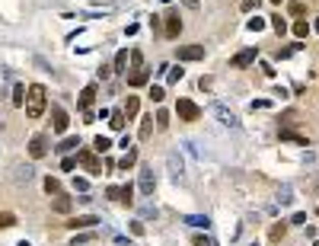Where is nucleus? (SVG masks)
I'll return each mask as SVG.
<instances>
[{
	"label": "nucleus",
	"instance_id": "7",
	"mask_svg": "<svg viewBox=\"0 0 319 246\" xmlns=\"http://www.w3.org/2000/svg\"><path fill=\"white\" fill-rule=\"evenodd\" d=\"M137 185H140V195H153V189H157V176H153L150 167H140V179H137Z\"/></svg>",
	"mask_w": 319,
	"mask_h": 246
},
{
	"label": "nucleus",
	"instance_id": "53",
	"mask_svg": "<svg viewBox=\"0 0 319 246\" xmlns=\"http://www.w3.org/2000/svg\"><path fill=\"white\" fill-rule=\"evenodd\" d=\"M313 246H319V240H316V243H313Z\"/></svg>",
	"mask_w": 319,
	"mask_h": 246
},
{
	"label": "nucleus",
	"instance_id": "13",
	"mask_svg": "<svg viewBox=\"0 0 319 246\" xmlns=\"http://www.w3.org/2000/svg\"><path fill=\"white\" fill-rule=\"evenodd\" d=\"M255 58H258V51H255V48H246V51H240V54H236L233 61H230V67H249V64L255 61Z\"/></svg>",
	"mask_w": 319,
	"mask_h": 246
},
{
	"label": "nucleus",
	"instance_id": "38",
	"mask_svg": "<svg viewBox=\"0 0 319 246\" xmlns=\"http://www.w3.org/2000/svg\"><path fill=\"white\" fill-rule=\"evenodd\" d=\"M163 96H166V93H163V87H150V99H153V102H163Z\"/></svg>",
	"mask_w": 319,
	"mask_h": 246
},
{
	"label": "nucleus",
	"instance_id": "15",
	"mask_svg": "<svg viewBox=\"0 0 319 246\" xmlns=\"http://www.w3.org/2000/svg\"><path fill=\"white\" fill-rule=\"evenodd\" d=\"M147 80H150V70L147 67H140V70H131V77H128V87H144L147 84Z\"/></svg>",
	"mask_w": 319,
	"mask_h": 246
},
{
	"label": "nucleus",
	"instance_id": "24",
	"mask_svg": "<svg viewBox=\"0 0 319 246\" xmlns=\"http://www.w3.org/2000/svg\"><path fill=\"white\" fill-rule=\"evenodd\" d=\"M294 35H297V39H306V35H310V22L297 19V22H294Z\"/></svg>",
	"mask_w": 319,
	"mask_h": 246
},
{
	"label": "nucleus",
	"instance_id": "8",
	"mask_svg": "<svg viewBox=\"0 0 319 246\" xmlns=\"http://www.w3.org/2000/svg\"><path fill=\"white\" fill-rule=\"evenodd\" d=\"M67 125H70L67 112L61 109V105H51V128H54V134H64V131H67Z\"/></svg>",
	"mask_w": 319,
	"mask_h": 246
},
{
	"label": "nucleus",
	"instance_id": "37",
	"mask_svg": "<svg viewBox=\"0 0 319 246\" xmlns=\"http://www.w3.org/2000/svg\"><path fill=\"white\" fill-rule=\"evenodd\" d=\"M258 4H262V0H243L240 10H243V13H252V10H258Z\"/></svg>",
	"mask_w": 319,
	"mask_h": 246
},
{
	"label": "nucleus",
	"instance_id": "28",
	"mask_svg": "<svg viewBox=\"0 0 319 246\" xmlns=\"http://www.w3.org/2000/svg\"><path fill=\"white\" fill-rule=\"evenodd\" d=\"M16 224V214H10V211H0V230L4 227H13Z\"/></svg>",
	"mask_w": 319,
	"mask_h": 246
},
{
	"label": "nucleus",
	"instance_id": "46",
	"mask_svg": "<svg viewBox=\"0 0 319 246\" xmlns=\"http://www.w3.org/2000/svg\"><path fill=\"white\" fill-rule=\"evenodd\" d=\"M249 109H252V112H255V109H268V99H255Z\"/></svg>",
	"mask_w": 319,
	"mask_h": 246
},
{
	"label": "nucleus",
	"instance_id": "35",
	"mask_svg": "<svg viewBox=\"0 0 319 246\" xmlns=\"http://www.w3.org/2000/svg\"><path fill=\"white\" fill-rule=\"evenodd\" d=\"M271 26H275V32H278V35H284V32H287V22L281 19V16H271Z\"/></svg>",
	"mask_w": 319,
	"mask_h": 246
},
{
	"label": "nucleus",
	"instance_id": "54",
	"mask_svg": "<svg viewBox=\"0 0 319 246\" xmlns=\"http://www.w3.org/2000/svg\"><path fill=\"white\" fill-rule=\"evenodd\" d=\"M316 214H319V208H316Z\"/></svg>",
	"mask_w": 319,
	"mask_h": 246
},
{
	"label": "nucleus",
	"instance_id": "33",
	"mask_svg": "<svg viewBox=\"0 0 319 246\" xmlns=\"http://www.w3.org/2000/svg\"><path fill=\"white\" fill-rule=\"evenodd\" d=\"M246 29H249V32H258V29H265V19H262V16H252L249 22H246Z\"/></svg>",
	"mask_w": 319,
	"mask_h": 246
},
{
	"label": "nucleus",
	"instance_id": "1",
	"mask_svg": "<svg viewBox=\"0 0 319 246\" xmlns=\"http://www.w3.org/2000/svg\"><path fill=\"white\" fill-rule=\"evenodd\" d=\"M45 109H48V90H45L42 84H32L26 90V115L35 122V119H42Z\"/></svg>",
	"mask_w": 319,
	"mask_h": 246
},
{
	"label": "nucleus",
	"instance_id": "49",
	"mask_svg": "<svg viewBox=\"0 0 319 246\" xmlns=\"http://www.w3.org/2000/svg\"><path fill=\"white\" fill-rule=\"evenodd\" d=\"M115 243H118V246H131V243H128V240H125V237H118V240H115Z\"/></svg>",
	"mask_w": 319,
	"mask_h": 246
},
{
	"label": "nucleus",
	"instance_id": "47",
	"mask_svg": "<svg viewBox=\"0 0 319 246\" xmlns=\"http://www.w3.org/2000/svg\"><path fill=\"white\" fill-rule=\"evenodd\" d=\"M291 224H306V214H303V211H297V214H294V221H291Z\"/></svg>",
	"mask_w": 319,
	"mask_h": 246
},
{
	"label": "nucleus",
	"instance_id": "4",
	"mask_svg": "<svg viewBox=\"0 0 319 246\" xmlns=\"http://www.w3.org/2000/svg\"><path fill=\"white\" fill-rule=\"evenodd\" d=\"M105 195H109L112 198V202H122V205H131L134 202V185L131 182H128V185H109V189H105Z\"/></svg>",
	"mask_w": 319,
	"mask_h": 246
},
{
	"label": "nucleus",
	"instance_id": "22",
	"mask_svg": "<svg viewBox=\"0 0 319 246\" xmlns=\"http://www.w3.org/2000/svg\"><path fill=\"white\" fill-rule=\"evenodd\" d=\"M284 233H287V224H284V221H281V224H271V230H268V237H271V243H278L281 237H284Z\"/></svg>",
	"mask_w": 319,
	"mask_h": 246
},
{
	"label": "nucleus",
	"instance_id": "45",
	"mask_svg": "<svg viewBox=\"0 0 319 246\" xmlns=\"http://www.w3.org/2000/svg\"><path fill=\"white\" fill-rule=\"evenodd\" d=\"M131 233H134V237H144V224H140V221H134V224H131Z\"/></svg>",
	"mask_w": 319,
	"mask_h": 246
},
{
	"label": "nucleus",
	"instance_id": "44",
	"mask_svg": "<svg viewBox=\"0 0 319 246\" xmlns=\"http://www.w3.org/2000/svg\"><path fill=\"white\" fill-rule=\"evenodd\" d=\"M140 214H144V217H157V214H160V211H157V208H153V205H144V211H140Z\"/></svg>",
	"mask_w": 319,
	"mask_h": 246
},
{
	"label": "nucleus",
	"instance_id": "21",
	"mask_svg": "<svg viewBox=\"0 0 319 246\" xmlns=\"http://www.w3.org/2000/svg\"><path fill=\"white\" fill-rule=\"evenodd\" d=\"M153 134V115H147V119H140V131H137V138L140 141H147Z\"/></svg>",
	"mask_w": 319,
	"mask_h": 246
},
{
	"label": "nucleus",
	"instance_id": "19",
	"mask_svg": "<svg viewBox=\"0 0 319 246\" xmlns=\"http://www.w3.org/2000/svg\"><path fill=\"white\" fill-rule=\"evenodd\" d=\"M70 208H74V202H70L67 195H57L54 198V211H57V214H70Z\"/></svg>",
	"mask_w": 319,
	"mask_h": 246
},
{
	"label": "nucleus",
	"instance_id": "43",
	"mask_svg": "<svg viewBox=\"0 0 319 246\" xmlns=\"http://www.w3.org/2000/svg\"><path fill=\"white\" fill-rule=\"evenodd\" d=\"M74 189L86 195V189H90V182H86V179H74Z\"/></svg>",
	"mask_w": 319,
	"mask_h": 246
},
{
	"label": "nucleus",
	"instance_id": "39",
	"mask_svg": "<svg viewBox=\"0 0 319 246\" xmlns=\"http://www.w3.org/2000/svg\"><path fill=\"white\" fill-rule=\"evenodd\" d=\"M93 237H96V233H80V237H74V246H86Z\"/></svg>",
	"mask_w": 319,
	"mask_h": 246
},
{
	"label": "nucleus",
	"instance_id": "40",
	"mask_svg": "<svg viewBox=\"0 0 319 246\" xmlns=\"http://www.w3.org/2000/svg\"><path fill=\"white\" fill-rule=\"evenodd\" d=\"M166 125H169V112L160 109V112H157V128H166Z\"/></svg>",
	"mask_w": 319,
	"mask_h": 246
},
{
	"label": "nucleus",
	"instance_id": "14",
	"mask_svg": "<svg viewBox=\"0 0 319 246\" xmlns=\"http://www.w3.org/2000/svg\"><path fill=\"white\" fill-rule=\"evenodd\" d=\"M182 224L198 227V230H208V227H211V217H208V214H185V217H182Z\"/></svg>",
	"mask_w": 319,
	"mask_h": 246
},
{
	"label": "nucleus",
	"instance_id": "16",
	"mask_svg": "<svg viewBox=\"0 0 319 246\" xmlns=\"http://www.w3.org/2000/svg\"><path fill=\"white\" fill-rule=\"evenodd\" d=\"M109 125H112V131H125V125H128L125 112H122V109H115V112L109 115Z\"/></svg>",
	"mask_w": 319,
	"mask_h": 246
},
{
	"label": "nucleus",
	"instance_id": "50",
	"mask_svg": "<svg viewBox=\"0 0 319 246\" xmlns=\"http://www.w3.org/2000/svg\"><path fill=\"white\" fill-rule=\"evenodd\" d=\"M313 29H316V32H319V16H316V22H313Z\"/></svg>",
	"mask_w": 319,
	"mask_h": 246
},
{
	"label": "nucleus",
	"instance_id": "26",
	"mask_svg": "<svg viewBox=\"0 0 319 246\" xmlns=\"http://www.w3.org/2000/svg\"><path fill=\"white\" fill-rule=\"evenodd\" d=\"M192 246H217V243L211 240L208 233H195V237H192Z\"/></svg>",
	"mask_w": 319,
	"mask_h": 246
},
{
	"label": "nucleus",
	"instance_id": "17",
	"mask_svg": "<svg viewBox=\"0 0 319 246\" xmlns=\"http://www.w3.org/2000/svg\"><path fill=\"white\" fill-rule=\"evenodd\" d=\"M281 141H297L300 147H310V138H306V134H297V131H291V128H284V131H281Z\"/></svg>",
	"mask_w": 319,
	"mask_h": 246
},
{
	"label": "nucleus",
	"instance_id": "6",
	"mask_svg": "<svg viewBox=\"0 0 319 246\" xmlns=\"http://www.w3.org/2000/svg\"><path fill=\"white\" fill-rule=\"evenodd\" d=\"M99 224V217L96 214H74V217H67V224L70 230H90V227H96Z\"/></svg>",
	"mask_w": 319,
	"mask_h": 246
},
{
	"label": "nucleus",
	"instance_id": "29",
	"mask_svg": "<svg viewBox=\"0 0 319 246\" xmlns=\"http://www.w3.org/2000/svg\"><path fill=\"white\" fill-rule=\"evenodd\" d=\"M169 170H172V176H176V179L182 176V160L176 157V154H169Z\"/></svg>",
	"mask_w": 319,
	"mask_h": 246
},
{
	"label": "nucleus",
	"instance_id": "41",
	"mask_svg": "<svg viewBox=\"0 0 319 246\" xmlns=\"http://www.w3.org/2000/svg\"><path fill=\"white\" fill-rule=\"evenodd\" d=\"M287 10H291V13H294V16H303V10H306V7L300 4V0H294V4H291Z\"/></svg>",
	"mask_w": 319,
	"mask_h": 246
},
{
	"label": "nucleus",
	"instance_id": "9",
	"mask_svg": "<svg viewBox=\"0 0 319 246\" xmlns=\"http://www.w3.org/2000/svg\"><path fill=\"white\" fill-rule=\"evenodd\" d=\"M45 154H48V138H45V134H35V138L29 141V157H32V160H42Z\"/></svg>",
	"mask_w": 319,
	"mask_h": 246
},
{
	"label": "nucleus",
	"instance_id": "52",
	"mask_svg": "<svg viewBox=\"0 0 319 246\" xmlns=\"http://www.w3.org/2000/svg\"><path fill=\"white\" fill-rule=\"evenodd\" d=\"M16 246H29V243H26V240H22V243H16Z\"/></svg>",
	"mask_w": 319,
	"mask_h": 246
},
{
	"label": "nucleus",
	"instance_id": "36",
	"mask_svg": "<svg viewBox=\"0 0 319 246\" xmlns=\"http://www.w3.org/2000/svg\"><path fill=\"white\" fill-rule=\"evenodd\" d=\"M128 67V51H118L115 54V70H125Z\"/></svg>",
	"mask_w": 319,
	"mask_h": 246
},
{
	"label": "nucleus",
	"instance_id": "42",
	"mask_svg": "<svg viewBox=\"0 0 319 246\" xmlns=\"http://www.w3.org/2000/svg\"><path fill=\"white\" fill-rule=\"evenodd\" d=\"M74 167H77V160H74V157H64V160H61V170H64V173H70Z\"/></svg>",
	"mask_w": 319,
	"mask_h": 246
},
{
	"label": "nucleus",
	"instance_id": "31",
	"mask_svg": "<svg viewBox=\"0 0 319 246\" xmlns=\"http://www.w3.org/2000/svg\"><path fill=\"white\" fill-rule=\"evenodd\" d=\"M22 102H26V87L16 84V90H13V105H22Z\"/></svg>",
	"mask_w": 319,
	"mask_h": 246
},
{
	"label": "nucleus",
	"instance_id": "3",
	"mask_svg": "<svg viewBox=\"0 0 319 246\" xmlns=\"http://www.w3.org/2000/svg\"><path fill=\"white\" fill-rule=\"evenodd\" d=\"M77 163H80L86 173H93V176L102 173V163H99V157L93 154V150H77Z\"/></svg>",
	"mask_w": 319,
	"mask_h": 246
},
{
	"label": "nucleus",
	"instance_id": "34",
	"mask_svg": "<svg viewBox=\"0 0 319 246\" xmlns=\"http://www.w3.org/2000/svg\"><path fill=\"white\" fill-rule=\"evenodd\" d=\"M140 67H144V54L134 48V51H131V70H140Z\"/></svg>",
	"mask_w": 319,
	"mask_h": 246
},
{
	"label": "nucleus",
	"instance_id": "30",
	"mask_svg": "<svg viewBox=\"0 0 319 246\" xmlns=\"http://www.w3.org/2000/svg\"><path fill=\"white\" fill-rule=\"evenodd\" d=\"M166 74H169V84H179L185 70H182V64H176V67H169V70H166Z\"/></svg>",
	"mask_w": 319,
	"mask_h": 246
},
{
	"label": "nucleus",
	"instance_id": "2",
	"mask_svg": "<svg viewBox=\"0 0 319 246\" xmlns=\"http://www.w3.org/2000/svg\"><path fill=\"white\" fill-rule=\"evenodd\" d=\"M211 115H217V122L227 125V128H240V119H236V115H233L223 102H211Z\"/></svg>",
	"mask_w": 319,
	"mask_h": 246
},
{
	"label": "nucleus",
	"instance_id": "32",
	"mask_svg": "<svg viewBox=\"0 0 319 246\" xmlns=\"http://www.w3.org/2000/svg\"><path fill=\"white\" fill-rule=\"evenodd\" d=\"M291 195H294V189H291V185H281V192H278V202H281V205H287V202H294V198H291Z\"/></svg>",
	"mask_w": 319,
	"mask_h": 246
},
{
	"label": "nucleus",
	"instance_id": "12",
	"mask_svg": "<svg viewBox=\"0 0 319 246\" xmlns=\"http://www.w3.org/2000/svg\"><path fill=\"white\" fill-rule=\"evenodd\" d=\"M96 93H99V87H96V84L83 87V93H80V109H83V112H90V109H93V102H96Z\"/></svg>",
	"mask_w": 319,
	"mask_h": 246
},
{
	"label": "nucleus",
	"instance_id": "18",
	"mask_svg": "<svg viewBox=\"0 0 319 246\" xmlns=\"http://www.w3.org/2000/svg\"><path fill=\"white\" fill-rule=\"evenodd\" d=\"M134 163H137V147H128V150H125V157L118 160V167L128 170V167H134Z\"/></svg>",
	"mask_w": 319,
	"mask_h": 246
},
{
	"label": "nucleus",
	"instance_id": "10",
	"mask_svg": "<svg viewBox=\"0 0 319 246\" xmlns=\"http://www.w3.org/2000/svg\"><path fill=\"white\" fill-rule=\"evenodd\" d=\"M205 58V45H182L179 48V61H201Z\"/></svg>",
	"mask_w": 319,
	"mask_h": 246
},
{
	"label": "nucleus",
	"instance_id": "20",
	"mask_svg": "<svg viewBox=\"0 0 319 246\" xmlns=\"http://www.w3.org/2000/svg\"><path fill=\"white\" fill-rule=\"evenodd\" d=\"M137 109H140V99L137 96H128V102H125V119H134V115H137Z\"/></svg>",
	"mask_w": 319,
	"mask_h": 246
},
{
	"label": "nucleus",
	"instance_id": "51",
	"mask_svg": "<svg viewBox=\"0 0 319 246\" xmlns=\"http://www.w3.org/2000/svg\"><path fill=\"white\" fill-rule=\"evenodd\" d=\"M271 4H275V7H281V0H271Z\"/></svg>",
	"mask_w": 319,
	"mask_h": 246
},
{
	"label": "nucleus",
	"instance_id": "11",
	"mask_svg": "<svg viewBox=\"0 0 319 246\" xmlns=\"http://www.w3.org/2000/svg\"><path fill=\"white\" fill-rule=\"evenodd\" d=\"M163 19H166V39H176V35L182 32V19H179V13H176V10H169Z\"/></svg>",
	"mask_w": 319,
	"mask_h": 246
},
{
	"label": "nucleus",
	"instance_id": "27",
	"mask_svg": "<svg viewBox=\"0 0 319 246\" xmlns=\"http://www.w3.org/2000/svg\"><path fill=\"white\" fill-rule=\"evenodd\" d=\"M109 147H112V141H109V138H102V134H99L96 141H93V150H99V154H105Z\"/></svg>",
	"mask_w": 319,
	"mask_h": 246
},
{
	"label": "nucleus",
	"instance_id": "23",
	"mask_svg": "<svg viewBox=\"0 0 319 246\" xmlns=\"http://www.w3.org/2000/svg\"><path fill=\"white\" fill-rule=\"evenodd\" d=\"M80 147V138H64L61 144H57V150H61V154H70V150H77Z\"/></svg>",
	"mask_w": 319,
	"mask_h": 246
},
{
	"label": "nucleus",
	"instance_id": "5",
	"mask_svg": "<svg viewBox=\"0 0 319 246\" xmlns=\"http://www.w3.org/2000/svg\"><path fill=\"white\" fill-rule=\"evenodd\" d=\"M176 112H179L182 122H198V119H201V109H198L192 99H179V102H176Z\"/></svg>",
	"mask_w": 319,
	"mask_h": 246
},
{
	"label": "nucleus",
	"instance_id": "48",
	"mask_svg": "<svg viewBox=\"0 0 319 246\" xmlns=\"http://www.w3.org/2000/svg\"><path fill=\"white\" fill-rule=\"evenodd\" d=\"M182 4H185L188 10H198V0H182Z\"/></svg>",
	"mask_w": 319,
	"mask_h": 246
},
{
	"label": "nucleus",
	"instance_id": "25",
	"mask_svg": "<svg viewBox=\"0 0 319 246\" xmlns=\"http://www.w3.org/2000/svg\"><path fill=\"white\" fill-rule=\"evenodd\" d=\"M45 192L48 195H61V182H57L54 176H48V179H45Z\"/></svg>",
	"mask_w": 319,
	"mask_h": 246
}]
</instances>
